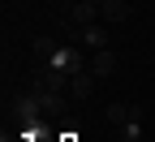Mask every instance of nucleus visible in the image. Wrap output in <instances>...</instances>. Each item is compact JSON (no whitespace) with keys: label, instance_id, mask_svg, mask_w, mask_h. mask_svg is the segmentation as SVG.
I'll use <instances>...</instances> for the list:
<instances>
[{"label":"nucleus","instance_id":"obj_4","mask_svg":"<svg viewBox=\"0 0 155 142\" xmlns=\"http://www.w3.org/2000/svg\"><path fill=\"white\" fill-rule=\"evenodd\" d=\"M78 35H82V43H86V48H95V52H99V48H108V26H104V22L78 26Z\"/></svg>","mask_w":155,"mask_h":142},{"label":"nucleus","instance_id":"obj_6","mask_svg":"<svg viewBox=\"0 0 155 142\" xmlns=\"http://www.w3.org/2000/svg\"><path fill=\"white\" fill-rule=\"evenodd\" d=\"M134 116H138V112H134L129 104H108V121H112V125H134Z\"/></svg>","mask_w":155,"mask_h":142},{"label":"nucleus","instance_id":"obj_7","mask_svg":"<svg viewBox=\"0 0 155 142\" xmlns=\"http://www.w3.org/2000/svg\"><path fill=\"white\" fill-rule=\"evenodd\" d=\"M65 142H69V138H65Z\"/></svg>","mask_w":155,"mask_h":142},{"label":"nucleus","instance_id":"obj_5","mask_svg":"<svg viewBox=\"0 0 155 142\" xmlns=\"http://www.w3.org/2000/svg\"><path fill=\"white\" fill-rule=\"evenodd\" d=\"M95 82H99V78H95L91 69H82V73H73V82H69L73 99H91V95H95Z\"/></svg>","mask_w":155,"mask_h":142},{"label":"nucleus","instance_id":"obj_3","mask_svg":"<svg viewBox=\"0 0 155 142\" xmlns=\"http://www.w3.org/2000/svg\"><path fill=\"white\" fill-rule=\"evenodd\" d=\"M91 73H95V78H112V73H116V52H112V48H99V52L91 56Z\"/></svg>","mask_w":155,"mask_h":142},{"label":"nucleus","instance_id":"obj_2","mask_svg":"<svg viewBox=\"0 0 155 142\" xmlns=\"http://www.w3.org/2000/svg\"><path fill=\"white\" fill-rule=\"evenodd\" d=\"M134 9H129V0H104L99 5V22H129Z\"/></svg>","mask_w":155,"mask_h":142},{"label":"nucleus","instance_id":"obj_1","mask_svg":"<svg viewBox=\"0 0 155 142\" xmlns=\"http://www.w3.org/2000/svg\"><path fill=\"white\" fill-rule=\"evenodd\" d=\"M69 82H73V73L56 69V65H43V69H39V78H35V91H56V95H61Z\"/></svg>","mask_w":155,"mask_h":142}]
</instances>
